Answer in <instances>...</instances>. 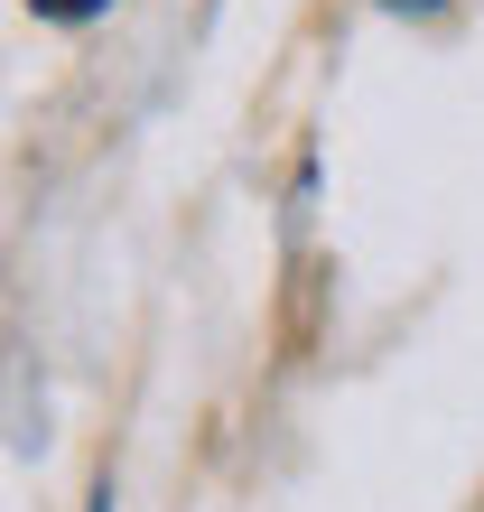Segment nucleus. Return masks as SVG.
<instances>
[{
  "label": "nucleus",
  "mask_w": 484,
  "mask_h": 512,
  "mask_svg": "<svg viewBox=\"0 0 484 512\" xmlns=\"http://www.w3.org/2000/svg\"><path fill=\"white\" fill-rule=\"evenodd\" d=\"M0 438H10L19 457L47 447V391H38V364H28L19 336H0Z\"/></svg>",
  "instance_id": "1"
},
{
  "label": "nucleus",
  "mask_w": 484,
  "mask_h": 512,
  "mask_svg": "<svg viewBox=\"0 0 484 512\" xmlns=\"http://www.w3.org/2000/svg\"><path fill=\"white\" fill-rule=\"evenodd\" d=\"M28 10H38V19H56V28H84V19H103L112 0H28Z\"/></svg>",
  "instance_id": "2"
},
{
  "label": "nucleus",
  "mask_w": 484,
  "mask_h": 512,
  "mask_svg": "<svg viewBox=\"0 0 484 512\" xmlns=\"http://www.w3.org/2000/svg\"><path fill=\"white\" fill-rule=\"evenodd\" d=\"M84 512H112V475H103V485H94V503H84Z\"/></svg>",
  "instance_id": "3"
}]
</instances>
